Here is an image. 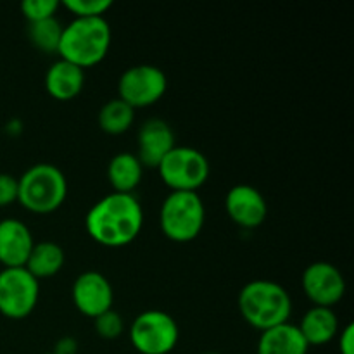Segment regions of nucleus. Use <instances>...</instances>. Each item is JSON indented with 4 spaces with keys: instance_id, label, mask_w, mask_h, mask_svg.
I'll use <instances>...</instances> for the list:
<instances>
[{
    "instance_id": "a211bd4d",
    "label": "nucleus",
    "mask_w": 354,
    "mask_h": 354,
    "mask_svg": "<svg viewBox=\"0 0 354 354\" xmlns=\"http://www.w3.org/2000/svg\"><path fill=\"white\" fill-rule=\"evenodd\" d=\"M107 178L116 194H133L144 178V166L131 152H120L107 165Z\"/></svg>"
},
{
    "instance_id": "f257e3e1",
    "label": "nucleus",
    "mask_w": 354,
    "mask_h": 354,
    "mask_svg": "<svg viewBox=\"0 0 354 354\" xmlns=\"http://www.w3.org/2000/svg\"><path fill=\"white\" fill-rule=\"evenodd\" d=\"M144 211L133 194H109L97 201L85 218L86 234L104 248H123L138 237Z\"/></svg>"
},
{
    "instance_id": "f3484780",
    "label": "nucleus",
    "mask_w": 354,
    "mask_h": 354,
    "mask_svg": "<svg viewBox=\"0 0 354 354\" xmlns=\"http://www.w3.org/2000/svg\"><path fill=\"white\" fill-rule=\"evenodd\" d=\"M310 346L301 335L297 325L287 324L277 325L261 332L256 354H308Z\"/></svg>"
},
{
    "instance_id": "aec40b11",
    "label": "nucleus",
    "mask_w": 354,
    "mask_h": 354,
    "mask_svg": "<svg viewBox=\"0 0 354 354\" xmlns=\"http://www.w3.org/2000/svg\"><path fill=\"white\" fill-rule=\"evenodd\" d=\"M135 121V109L121 99H113L99 111V127L107 135H123Z\"/></svg>"
},
{
    "instance_id": "20e7f679",
    "label": "nucleus",
    "mask_w": 354,
    "mask_h": 354,
    "mask_svg": "<svg viewBox=\"0 0 354 354\" xmlns=\"http://www.w3.org/2000/svg\"><path fill=\"white\" fill-rule=\"evenodd\" d=\"M68 180L54 165L38 162L17 178V203L33 214H50L64 204Z\"/></svg>"
},
{
    "instance_id": "b1692460",
    "label": "nucleus",
    "mask_w": 354,
    "mask_h": 354,
    "mask_svg": "<svg viewBox=\"0 0 354 354\" xmlns=\"http://www.w3.org/2000/svg\"><path fill=\"white\" fill-rule=\"evenodd\" d=\"M93 324H95V332L99 334V337L106 339V341H114L123 334V318L114 310H109L93 318Z\"/></svg>"
},
{
    "instance_id": "9b49d317",
    "label": "nucleus",
    "mask_w": 354,
    "mask_h": 354,
    "mask_svg": "<svg viewBox=\"0 0 354 354\" xmlns=\"http://www.w3.org/2000/svg\"><path fill=\"white\" fill-rule=\"evenodd\" d=\"M71 299L83 317L97 318L113 310L114 290L106 275L90 270L76 277L71 287Z\"/></svg>"
},
{
    "instance_id": "393cba45",
    "label": "nucleus",
    "mask_w": 354,
    "mask_h": 354,
    "mask_svg": "<svg viewBox=\"0 0 354 354\" xmlns=\"http://www.w3.org/2000/svg\"><path fill=\"white\" fill-rule=\"evenodd\" d=\"M17 201V178L9 173H0V207Z\"/></svg>"
},
{
    "instance_id": "2eb2a0df",
    "label": "nucleus",
    "mask_w": 354,
    "mask_h": 354,
    "mask_svg": "<svg viewBox=\"0 0 354 354\" xmlns=\"http://www.w3.org/2000/svg\"><path fill=\"white\" fill-rule=\"evenodd\" d=\"M44 83L52 99L69 102L76 99L85 86V69L64 59H59L48 66Z\"/></svg>"
},
{
    "instance_id": "c85d7f7f",
    "label": "nucleus",
    "mask_w": 354,
    "mask_h": 354,
    "mask_svg": "<svg viewBox=\"0 0 354 354\" xmlns=\"http://www.w3.org/2000/svg\"><path fill=\"white\" fill-rule=\"evenodd\" d=\"M45 354H54V353H45Z\"/></svg>"
},
{
    "instance_id": "7ed1b4c3",
    "label": "nucleus",
    "mask_w": 354,
    "mask_h": 354,
    "mask_svg": "<svg viewBox=\"0 0 354 354\" xmlns=\"http://www.w3.org/2000/svg\"><path fill=\"white\" fill-rule=\"evenodd\" d=\"M113 33L106 17H75L64 26L57 54L64 61L86 69L107 57Z\"/></svg>"
},
{
    "instance_id": "1a4fd4ad",
    "label": "nucleus",
    "mask_w": 354,
    "mask_h": 354,
    "mask_svg": "<svg viewBox=\"0 0 354 354\" xmlns=\"http://www.w3.org/2000/svg\"><path fill=\"white\" fill-rule=\"evenodd\" d=\"M168 90V78L158 66L138 64L128 68L118 80V93L123 102L138 109L159 102Z\"/></svg>"
},
{
    "instance_id": "0eeeda50",
    "label": "nucleus",
    "mask_w": 354,
    "mask_h": 354,
    "mask_svg": "<svg viewBox=\"0 0 354 354\" xmlns=\"http://www.w3.org/2000/svg\"><path fill=\"white\" fill-rule=\"evenodd\" d=\"M130 342L140 354H169L180 339L175 318L161 310H147L130 325Z\"/></svg>"
},
{
    "instance_id": "423d86ee",
    "label": "nucleus",
    "mask_w": 354,
    "mask_h": 354,
    "mask_svg": "<svg viewBox=\"0 0 354 354\" xmlns=\"http://www.w3.org/2000/svg\"><path fill=\"white\" fill-rule=\"evenodd\" d=\"M158 171L171 192H197L209 178V161L201 151L175 145L166 154Z\"/></svg>"
},
{
    "instance_id": "f8f14e48",
    "label": "nucleus",
    "mask_w": 354,
    "mask_h": 354,
    "mask_svg": "<svg viewBox=\"0 0 354 354\" xmlns=\"http://www.w3.org/2000/svg\"><path fill=\"white\" fill-rule=\"evenodd\" d=\"M225 211L235 225L252 230L265 223L268 216V204L256 187L241 183L232 187L225 196Z\"/></svg>"
},
{
    "instance_id": "f03ea898",
    "label": "nucleus",
    "mask_w": 354,
    "mask_h": 354,
    "mask_svg": "<svg viewBox=\"0 0 354 354\" xmlns=\"http://www.w3.org/2000/svg\"><path fill=\"white\" fill-rule=\"evenodd\" d=\"M237 306L245 324L259 332L287 324L292 315V299L286 287L266 279L245 283L239 292Z\"/></svg>"
},
{
    "instance_id": "39448f33",
    "label": "nucleus",
    "mask_w": 354,
    "mask_h": 354,
    "mask_svg": "<svg viewBox=\"0 0 354 354\" xmlns=\"http://www.w3.org/2000/svg\"><path fill=\"white\" fill-rule=\"evenodd\" d=\"M206 221V207L197 192H171L159 211V225L169 241L185 244L199 237Z\"/></svg>"
},
{
    "instance_id": "4be33fe9",
    "label": "nucleus",
    "mask_w": 354,
    "mask_h": 354,
    "mask_svg": "<svg viewBox=\"0 0 354 354\" xmlns=\"http://www.w3.org/2000/svg\"><path fill=\"white\" fill-rule=\"evenodd\" d=\"M75 17H104L113 7L111 0H64L61 3Z\"/></svg>"
},
{
    "instance_id": "5701e85b",
    "label": "nucleus",
    "mask_w": 354,
    "mask_h": 354,
    "mask_svg": "<svg viewBox=\"0 0 354 354\" xmlns=\"http://www.w3.org/2000/svg\"><path fill=\"white\" fill-rule=\"evenodd\" d=\"M59 7H61V2L57 0H24L21 3V12L30 24L55 17Z\"/></svg>"
},
{
    "instance_id": "412c9836",
    "label": "nucleus",
    "mask_w": 354,
    "mask_h": 354,
    "mask_svg": "<svg viewBox=\"0 0 354 354\" xmlns=\"http://www.w3.org/2000/svg\"><path fill=\"white\" fill-rule=\"evenodd\" d=\"M62 30H64V26L55 17H50V19L28 24V38H30L31 45L38 50L45 52V54H54V52L57 54Z\"/></svg>"
},
{
    "instance_id": "6ab92c4d",
    "label": "nucleus",
    "mask_w": 354,
    "mask_h": 354,
    "mask_svg": "<svg viewBox=\"0 0 354 354\" xmlns=\"http://www.w3.org/2000/svg\"><path fill=\"white\" fill-rule=\"evenodd\" d=\"M66 263L64 249L50 241L38 242L33 245L24 268L40 282V280L52 279L62 270Z\"/></svg>"
},
{
    "instance_id": "dca6fc26",
    "label": "nucleus",
    "mask_w": 354,
    "mask_h": 354,
    "mask_svg": "<svg viewBox=\"0 0 354 354\" xmlns=\"http://www.w3.org/2000/svg\"><path fill=\"white\" fill-rule=\"evenodd\" d=\"M301 335L304 337L306 344L310 346H325L334 341L339 334L337 315L332 308L311 306L301 318L297 325Z\"/></svg>"
},
{
    "instance_id": "ddd939ff",
    "label": "nucleus",
    "mask_w": 354,
    "mask_h": 354,
    "mask_svg": "<svg viewBox=\"0 0 354 354\" xmlns=\"http://www.w3.org/2000/svg\"><path fill=\"white\" fill-rule=\"evenodd\" d=\"M138 161L144 168L158 169L162 159L175 147V131L161 118L144 121L137 135Z\"/></svg>"
},
{
    "instance_id": "cd10ccee",
    "label": "nucleus",
    "mask_w": 354,
    "mask_h": 354,
    "mask_svg": "<svg viewBox=\"0 0 354 354\" xmlns=\"http://www.w3.org/2000/svg\"><path fill=\"white\" fill-rule=\"evenodd\" d=\"M203 354H221V353H203Z\"/></svg>"
},
{
    "instance_id": "4468645a",
    "label": "nucleus",
    "mask_w": 354,
    "mask_h": 354,
    "mask_svg": "<svg viewBox=\"0 0 354 354\" xmlns=\"http://www.w3.org/2000/svg\"><path fill=\"white\" fill-rule=\"evenodd\" d=\"M35 241L30 228L17 218L0 221V263L3 268H23Z\"/></svg>"
},
{
    "instance_id": "a878e982",
    "label": "nucleus",
    "mask_w": 354,
    "mask_h": 354,
    "mask_svg": "<svg viewBox=\"0 0 354 354\" xmlns=\"http://www.w3.org/2000/svg\"><path fill=\"white\" fill-rule=\"evenodd\" d=\"M339 335V353L354 354V325L348 324Z\"/></svg>"
},
{
    "instance_id": "9d476101",
    "label": "nucleus",
    "mask_w": 354,
    "mask_h": 354,
    "mask_svg": "<svg viewBox=\"0 0 354 354\" xmlns=\"http://www.w3.org/2000/svg\"><path fill=\"white\" fill-rule=\"evenodd\" d=\"M303 290L313 306L334 308L346 294L344 275L337 266L327 261H315L303 272Z\"/></svg>"
},
{
    "instance_id": "bb28decb",
    "label": "nucleus",
    "mask_w": 354,
    "mask_h": 354,
    "mask_svg": "<svg viewBox=\"0 0 354 354\" xmlns=\"http://www.w3.org/2000/svg\"><path fill=\"white\" fill-rule=\"evenodd\" d=\"M54 354H76L78 353V342H76L75 337H61L55 344V349L52 351Z\"/></svg>"
},
{
    "instance_id": "6e6552de",
    "label": "nucleus",
    "mask_w": 354,
    "mask_h": 354,
    "mask_svg": "<svg viewBox=\"0 0 354 354\" xmlns=\"http://www.w3.org/2000/svg\"><path fill=\"white\" fill-rule=\"evenodd\" d=\"M40 297V282L26 268L0 272V313L10 320H23L35 311Z\"/></svg>"
}]
</instances>
